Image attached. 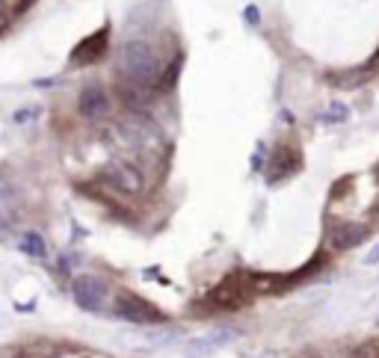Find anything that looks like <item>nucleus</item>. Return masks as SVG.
I'll return each mask as SVG.
<instances>
[{
	"label": "nucleus",
	"instance_id": "nucleus-1",
	"mask_svg": "<svg viewBox=\"0 0 379 358\" xmlns=\"http://www.w3.org/2000/svg\"><path fill=\"white\" fill-rule=\"evenodd\" d=\"M163 60L154 51V44L146 39H130L119 48V60H116V74L125 83H137L160 92V80H163Z\"/></svg>",
	"mask_w": 379,
	"mask_h": 358
},
{
	"label": "nucleus",
	"instance_id": "nucleus-2",
	"mask_svg": "<svg viewBox=\"0 0 379 358\" xmlns=\"http://www.w3.org/2000/svg\"><path fill=\"white\" fill-rule=\"evenodd\" d=\"M101 181L113 189V193H121V196H142L146 193V175H142V169H137V166L130 163H107L101 169Z\"/></svg>",
	"mask_w": 379,
	"mask_h": 358
},
{
	"label": "nucleus",
	"instance_id": "nucleus-3",
	"mask_svg": "<svg viewBox=\"0 0 379 358\" xmlns=\"http://www.w3.org/2000/svg\"><path fill=\"white\" fill-rule=\"evenodd\" d=\"M113 311L121 320H130V323H137V326H154V323L163 320V314L149 299L130 293V290H119L116 299H113Z\"/></svg>",
	"mask_w": 379,
	"mask_h": 358
},
{
	"label": "nucleus",
	"instance_id": "nucleus-4",
	"mask_svg": "<svg viewBox=\"0 0 379 358\" xmlns=\"http://www.w3.org/2000/svg\"><path fill=\"white\" fill-rule=\"evenodd\" d=\"M71 296L83 311H104L110 302V287L101 275H77L71 282Z\"/></svg>",
	"mask_w": 379,
	"mask_h": 358
},
{
	"label": "nucleus",
	"instance_id": "nucleus-5",
	"mask_svg": "<svg viewBox=\"0 0 379 358\" xmlns=\"http://www.w3.org/2000/svg\"><path fill=\"white\" fill-rule=\"evenodd\" d=\"M116 130L128 145H133V148H146V145H151L154 139H158V128H154V121L149 116H142V113H133V110L119 121Z\"/></svg>",
	"mask_w": 379,
	"mask_h": 358
},
{
	"label": "nucleus",
	"instance_id": "nucleus-6",
	"mask_svg": "<svg viewBox=\"0 0 379 358\" xmlns=\"http://www.w3.org/2000/svg\"><path fill=\"white\" fill-rule=\"evenodd\" d=\"M252 296V287L243 284L240 275H228L226 282H219L214 287V293L208 296V302L214 308H222V311H234V308H243Z\"/></svg>",
	"mask_w": 379,
	"mask_h": 358
},
{
	"label": "nucleus",
	"instance_id": "nucleus-7",
	"mask_svg": "<svg viewBox=\"0 0 379 358\" xmlns=\"http://www.w3.org/2000/svg\"><path fill=\"white\" fill-rule=\"evenodd\" d=\"M77 110H81V116L86 119V121H104V119H110V113H113V101H110V95H107V89L104 86H86L83 92H81V98H77Z\"/></svg>",
	"mask_w": 379,
	"mask_h": 358
},
{
	"label": "nucleus",
	"instance_id": "nucleus-8",
	"mask_svg": "<svg viewBox=\"0 0 379 358\" xmlns=\"http://www.w3.org/2000/svg\"><path fill=\"white\" fill-rule=\"evenodd\" d=\"M107 36H110L107 27L98 30V33H92V36H86V39L71 51V65H89V62L101 60L104 51H107Z\"/></svg>",
	"mask_w": 379,
	"mask_h": 358
},
{
	"label": "nucleus",
	"instance_id": "nucleus-9",
	"mask_svg": "<svg viewBox=\"0 0 379 358\" xmlns=\"http://www.w3.org/2000/svg\"><path fill=\"white\" fill-rule=\"evenodd\" d=\"M231 341H234V329H217V332L205 334V338L190 341V346H187V358H208V355L219 352L222 346H228Z\"/></svg>",
	"mask_w": 379,
	"mask_h": 358
},
{
	"label": "nucleus",
	"instance_id": "nucleus-10",
	"mask_svg": "<svg viewBox=\"0 0 379 358\" xmlns=\"http://www.w3.org/2000/svg\"><path fill=\"white\" fill-rule=\"evenodd\" d=\"M371 237V225H364V222H338L335 228H332V243L338 246V249H355L359 243H364Z\"/></svg>",
	"mask_w": 379,
	"mask_h": 358
},
{
	"label": "nucleus",
	"instance_id": "nucleus-11",
	"mask_svg": "<svg viewBox=\"0 0 379 358\" xmlns=\"http://www.w3.org/2000/svg\"><path fill=\"white\" fill-rule=\"evenodd\" d=\"M299 169V154L294 145H278L273 148V157H270V181H282V178L294 175Z\"/></svg>",
	"mask_w": 379,
	"mask_h": 358
},
{
	"label": "nucleus",
	"instance_id": "nucleus-12",
	"mask_svg": "<svg viewBox=\"0 0 379 358\" xmlns=\"http://www.w3.org/2000/svg\"><path fill=\"white\" fill-rule=\"evenodd\" d=\"M18 207H21V198L15 193V187L9 184V181H0V219H3V222H15Z\"/></svg>",
	"mask_w": 379,
	"mask_h": 358
},
{
	"label": "nucleus",
	"instance_id": "nucleus-13",
	"mask_svg": "<svg viewBox=\"0 0 379 358\" xmlns=\"http://www.w3.org/2000/svg\"><path fill=\"white\" fill-rule=\"evenodd\" d=\"M15 358H57V346L51 341H30L12 350Z\"/></svg>",
	"mask_w": 379,
	"mask_h": 358
},
{
	"label": "nucleus",
	"instance_id": "nucleus-14",
	"mask_svg": "<svg viewBox=\"0 0 379 358\" xmlns=\"http://www.w3.org/2000/svg\"><path fill=\"white\" fill-rule=\"evenodd\" d=\"M18 246H21V252L24 255H30V258H44V255H48V243H44V237L36 234V231H27Z\"/></svg>",
	"mask_w": 379,
	"mask_h": 358
},
{
	"label": "nucleus",
	"instance_id": "nucleus-15",
	"mask_svg": "<svg viewBox=\"0 0 379 358\" xmlns=\"http://www.w3.org/2000/svg\"><path fill=\"white\" fill-rule=\"evenodd\" d=\"M347 116H350V110L344 107V104H332L320 119H323V121H329V125H341V121H347Z\"/></svg>",
	"mask_w": 379,
	"mask_h": 358
},
{
	"label": "nucleus",
	"instance_id": "nucleus-16",
	"mask_svg": "<svg viewBox=\"0 0 379 358\" xmlns=\"http://www.w3.org/2000/svg\"><path fill=\"white\" fill-rule=\"evenodd\" d=\"M42 116V107H21L15 113V125H33Z\"/></svg>",
	"mask_w": 379,
	"mask_h": 358
},
{
	"label": "nucleus",
	"instance_id": "nucleus-17",
	"mask_svg": "<svg viewBox=\"0 0 379 358\" xmlns=\"http://www.w3.org/2000/svg\"><path fill=\"white\" fill-rule=\"evenodd\" d=\"M353 358H379V346H376V343H364V346H359V350H355Z\"/></svg>",
	"mask_w": 379,
	"mask_h": 358
},
{
	"label": "nucleus",
	"instance_id": "nucleus-18",
	"mask_svg": "<svg viewBox=\"0 0 379 358\" xmlns=\"http://www.w3.org/2000/svg\"><path fill=\"white\" fill-rule=\"evenodd\" d=\"M364 264H367V266H376V264H379V243L373 246V249H371V252H367V255H364Z\"/></svg>",
	"mask_w": 379,
	"mask_h": 358
},
{
	"label": "nucleus",
	"instance_id": "nucleus-19",
	"mask_svg": "<svg viewBox=\"0 0 379 358\" xmlns=\"http://www.w3.org/2000/svg\"><path fill=\"white\" fill-rule=\"evenodd\" d=\"M77 261H81L77 255H71V258H62V270H74V264H77Z\"/></svg>",
	"mask_w": 379,
	"mask_h": 358
},
{
	"label": "nucleus",
	"instance_id": "nucleus-20",
	"mask_svg": "<svg viewBox=\"0 0 379 358\" xmlns=\"http://www.w3.org/2000/svg\"><path fill=\"white\" fill-rule=\"evenodd\" d=\"M246 21H252V24H255V21H258V12H255V6H249V9H246Z\"/></svg>",
	"mask_w": 379,
	"mask_h": 358
},
{
	"label": "nucleus",
	"instance_id": "nucleus-21",
	"mask_svg": "<svg viewBox=\"0 0 379 358\" xmlns=\"http://www.w3.org/2000/svg\"><path fill=\"white\" fill-rule=\"evenodd\" d=\"M264 358H270V355H264Z\"/></svg>",
	"mask_w": 379,
	"mask_h": 358
}]
</instances>
